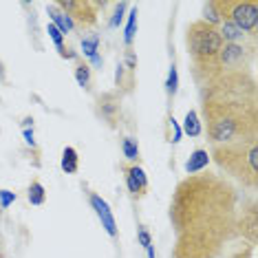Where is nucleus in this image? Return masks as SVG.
<instances>
[{"mask_svg":"<svg viewBox=\"0 0 258 258\" xmlns=\"http://www.w3.org/2000/svg\"><path fill=\"white\" fill-rule=\"evenodd\" d=\"M89 201L93 205V210H95V214H97V219L102 221V227L108 232V236H117V223H115V216L113 212H110V208H108V203L104 201L99 195H91L89 197Z\"/></svg>","mask_w":258,"mask_h":258,"instance_id":"6e6552de","label":"nucleus"},{"mask_svg":"<svg viewBox=\"0 0 258 258\" xmlns=\"http://www.w3.org/2000/svg\"><path fill=\"white\" fill-rule=\"evenodd\" d=\"M168 121H170V126H172V133H174V135H172V142L177 144L179 139H181V128H179V124H177V119H174V117H170Z\"/></svg>","mask_w":258,"mask_h":258,"instance_id":"b1692460","label":"nucleus"},{"mask_svg":"<svg viewBox=\"0 0 258 258\" xmlns=\"http://www.w3.org/2000/svg\"><path fill=\"white\" fill-rule=\"evenodd\" d=\"M25 139H27V144L36 146V139H33V131H29V128H25Z\"/></svg>","mask_w":258,"mask_h":258,"instance_id":"393cba45","label":"nucleus"},{"mask_svg":"<svg viewBox=\"0 0 258 258\" xmlns=\"http://www.w3.org/2000/svg\"><path fill=\"white\" fill-rule=\"evenodd\" d=\"M225 44L219 36V29L205 20H195L187 27L185 33V46L187 53L192 57V73H195L197 84L208 78V73L212 71L216 55H219L221 46Z\"/></svg>","mask_w":258,"mask_h":258,"instance_id":"20e7f679","label":"nucleus"},{"mask_svg":"<svg viewBox=\"0 0 258 258\" xmlns=\"http://www.w3.org/2000/svg\"><path fill=\"white\" fill-rule=\"evenodd\" d=\"M238 190L216 172L187 174L170 199L172 258H219L236 236Z\"/></svg>","mask_w":258,"mask_h":258,"instance_id":"f257e3e1","label":"nucleus"},{"mask_svg":"<svg viewBox=\"0 0 258 258\" xmlns=\"http://www.w3.org/2000/svg\"><path fill=\"white\" fill-rule=\"evenodd\" d=\"M46 33H49V38L53 40V44L57 46V51H60L62 46H64V33H62L60 29H57V27L53 25V22H51L49 27H46Z\"/></svg>","mask_w":258,"mask_h":258,"instance_id":"aec40b11","label":"nucleus"},{"mask_svg":"<svg viewBox=\"0 0 258 258\" xmlns=\"http://www.w3.org/2000/svg\"><path fill=\"white\" fill-rule=\"evenodd\" d=\"M177 84H179V75H177V67H170L168 71V82H166V91H168V97H174L177 95Z\"/></svg>","mask_w":258,"mask_h":258,"instance_id":"a211bd4d","label":"nucleus"},{"mask_svg":"<svg viewBox=\"0 0 258 258\" xmlns=\"http://www.w3.org/2000/svg\"><path fill=\"white\" fill-rule=\"evenodd\" d=\"M57 7L69 16L73 27L78 29H93L97 25L99 9L104 3H93V0H57Z\"/></svg>","mask_w":258,"mask_h":258,"instance_id":"423d86ee","label":"nucleus"},{"mask_svg":"<svg viewBox=\"0 0 258 258\" xmlns=\"http://www.w3.org/2000/svg\"><path fill=\"white\" fill-rule=\"evenodd\" d=\"M16 201V195L9 190H0V208H9L11 203Z\"/></svg>","mask_w":258,"mask_h":258,"instance_id":"5701e85b","label":"nucleus"},{"mask_svg":"<svg viewBox=\"0 0 258 258\" xmlns=\"http://www.w3.org/2000/svg\"><path fill=\"white\" fill-rule=\"evenodd\" d=\"M208 163H210V152L199 148V150L192 152V157L185 161V172L187 174H197V172H201V170H205Z\"/></svg>","mask_w":258,"mask_h":258,"instance_id":"1a4fd4ad","label":"nucleus"},{"mask_svg":"<svg viewBox=\"0 0 258 258\" xmlns=\"http://www.w3.org/2000/svg\"><path fill=\"white\" fill-rule=\"evenodd\" d=\"M124 11H126V3H119L113 14V20H110V27H119L121 20H124Z\"/></svg>","mask_w":258,"mask_h":258,"instance_id":"412c9836","label":"nucleus"},{"mask_svg":"<svg viewBox=\"0 0 258 258\" xmlns=\"http://www.w3.org/2000/svg\"><path fill=\"white\" fill-rule=\"evenodd\" d=\"M29 203L31 205H44L46 201V192H44V185L40 183V181H33L31 185H29Z\"/></svg>","mask_w":258,"mask_h":258,"instance_id":"4468645a","label":"nucleus"},{"mask_svg":"<svg viewBox=\"0 0 258 258\" xmlns=\"http://www.w3.org/2000/svg\"><path fill=\"white\" fill-rule=\"evenodd\" d=\"M210 159L225 172L227 181L256 190L258 187V137L210 148Z\"/></svg>","mask_w":258,"mask_h":258,"instance_id":"7ed1b4c3","label":"nucleus"},{"mask_svg":"<svg viewBox=\"0 0 258 258\" xmlns=\"http://www.w3.org/2000/svg\"><path fill=\"white\" fill-rule=\"evenodd\" d=\"M183 133L190 135V137H199V135L203 133V126H201V119H199V113H197V110H187V113H185Z\"/></svg>","mask_w":258,"mask_h":258,"instance_id":"f8f14e48","label":"nucleus"},{"mask_svg":"<svg viewBox=\"0 0 258 258\" xmlns=\"http://www.w3.org/2000/svg\"><path fill=\"white\" fill-rule=\"evenodd\" d=\"M75 80L82 89H91V67L86 62H78L75 67Z\"/></svg>","mask_w":258,"mask_h":258,"instance_id":"2eb2a0df","label":"nucleus"},{"mask_svg":"<svg viewBox=\"0 0 258 258\" xmlns=\"http://www.w3.org/2000/svg\"><path fill=\"white\" fill-rule=\"evenodd\" d=\"M137 236H139V243H142L144 249H150V247H152V238H150V234H148V230H146V227H139Z\"/></svg>","mask_w":258,"mask_h":258,"instance_id":"4be33fe9","label":"nucleus"},{"mask_svg":"<svg viewBox=\"0 0 258 258\" xmlns=\"http://www.w3.org/2000/svg\"><path fill=\"white\" fill-rule=\"evenodd\" d=\"M121 150H124V157L128 161H139V144H137V139L126 137L124 142H121Z\"/></svg>","mask_w":258,"mask_h":258,"instance_id":"dca6fc26","label":"nucleus"},{"mask_svg":"<svg viewBox=\"0 0 258 258\" xmlns=\"http://www.w3.org/2000/svg\"><path fill=\"white\" fill-rule=\"evenodd\" d=\"M97 46H99V38L97 36H91V38L82 40V51H84V55H89V57L97 55Z\"/></svg>","mask_w":258,"mask_h":258,"instance_id":"6ab92c4d","label":"nucleus"},{"mask_svg":"<svg viewBox=\"0 0 258 258\" xmlns=\"http://www.w3.org/2000/svg\"><path fill=\"white\" fill-rule=\"evenodd\" d=\"M201 115L210 148L258 137L256 97H208Z\"/></svg>","mask_w":258,"mask_h":258,"instance_id":"f03ea898","label":"nucleus"},{"mask_svg":"<svg viewBox=\"0 0 258 258\" xmlns=\"http://www.w3.org/2000/svg\"><path fill=\"white\" fill-rule=\"evenodd\" d=\"M124 172H126L128 177H131V179H133V181H135V183H137L139 187H142L144 192L148 190V179H146V172H144V170L137 166V163H133V166H124Z\"/></svg>","mask_w":258,"mask_h":258,"instance_id":"ddd939ff","label":"nucleus"},{"mask_svg":"<svg viewBox=\"0 0 258 258\" xmlns=\"http://www.w3.org/2000/svg\"><path fill=\"white\" fill-rule=\"evenodd\" d=\"M80 168V157H78V150L71 148V146H67L62 152V170L67 174H75Z\"/></svg>","mask_w":258,"mask_h":258,"instance_id":"9b49d317","label":"nucleus"},{"mask_svg":"<svg viewBox=\"0 0 258 258\" xmlns=\"http://www.w3.org/2000/svg\"><path fill=\"white\" fill-rule=\"evenodd\" d=\"M49 16H51V20H53V25L60 29L64 36H67V33L73 29V22L69 20V16L64 14V11L57 7V5H49Z\"/></svg>","mask_w":258,"mask_h":258,"instance_id":"9d476101","label":"nucleus"},{"mask_svg":"<svg viewBox=\"0 0 258 258\" xmlns=\"http://www.w3.org/2000/svg\"><path fill=\"white\" fill-rule=\"evenodd\" d=\"M137 16H139L137 7H133V9H131V14H128L126 36H124V40H126V44H128V46H131V44H133V40H135V31H137Z\"/></svg>","mask_w":258,"mask_h":258,"instance_id":"f3484780","label":"nucleus"},{"mask_svg":"<svg viewBox=\"0 0 258 258\" xmlns=\"http://www.w3.org/2000/svg\"><path fill=\"white\" fill-rule=\"evenodd\" d=\"M221 22H232L243 33L256 38L258 31V3L256 0H212Z\"/></svg>","mask_w":258,"mask_h":258,"instance_id":"39448f33","label":"nucleus"},{"mask_svg":"<svg viewBox=\"0 0 258 258\" xmlns=\"http://www.w3.org/2000/svg\"><path fill=\"white\" fill-rule=\"evenodd\" d=\"M236 234H240L249 245H256V234H258V210L256 201L249 199L243 203V210H238L236 216Z\"/></svg>","mask_w":258,"mask_h":258,"instance_id":"0eeeda50","label":"nucleus"}]
</instances>
